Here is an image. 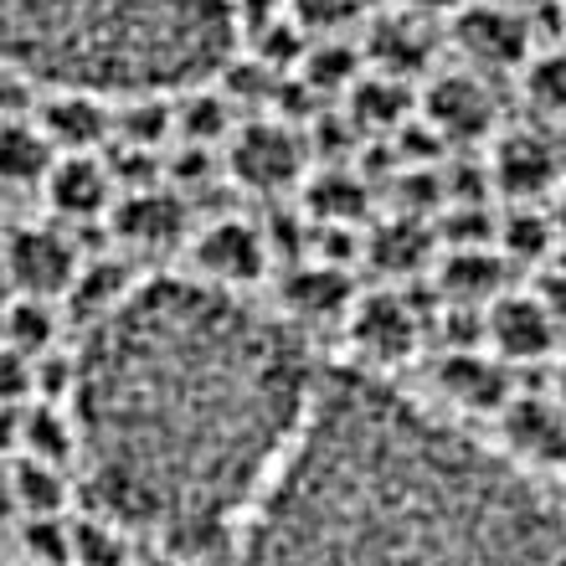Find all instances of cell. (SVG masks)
I'll return each mask as SVG.
<instances>
[{
	"instance_id": "cell-2",
	"label": "cell",
	"mask_w": 566,
	"mask_h": 566,
	"mask_svg": "<svg viewBox=\"0 0 566 566\" xmlns=\"http://www.w3.org/2000/svg\"><path fill=\"white\" fill-rule=\"evenodd\" d=\"M222 566H566V494L360 366H325Z\"/></svg>"
},
{
	"instance_id": "cell-4",
	"label": "cell",
	"mask_w": 566,
	"mask_h": 566,
	"mask_svg": "<svg viewBox=\"0 0 566 566\" xmlns=\"http://www.w3.org/2000/svg\"><path fill=\"white\" fill-rule=\"evenodd\" d=\"M418 119L438 145H484L500 129V98H494L490 77L474 67H453V73H428L418 93Z\"/></svg>"
},
{
	"instance_id": "cell-13",
	"label": "cell",
	"mask_w": 566,
	"mask_h": 566,
	"mask_svg": "<svg viewBox=\"0 0 566 566\" xmlns=\"http://www.w3.org/2000/svg\"><path fill=\"white\" fill-rule=\"evenodd\" d=\"M432 387L443 397L438 412H459V418H500L505 402L515 397L510 387V366L494 360L490 350H443L438 371H432Z\"/></svg>"
},
{
	"instance_id": "cell-23",
	"label": "cell",
	"mask_w": 566,
	"mask_h": 566,
	"mask_svg": "<svg viewBox=\"0 0 566 566\" xmlns=\"http://www.w3.org/2000/svg\"><path fill=\"white\" fill-rule=\"evenodd\" d=\"M304 211H310V227H340V232H350L366 217V180H356L350 170H325V176L310 180Z\"/></svg>"
},
{
	"instance_id": "cell-24",
	"label": "cell",
	"mask_w": 566,
	"mask_h": 566,
	"mask_svg": "<svg viewBox=\"0 0 566 566\" xmlns=\"http://www.w3.org/2000/svg\"><path fill=\"white\" fill-rule=\"evenodd\" d=\"M371 263L387 279H407V273H418L432 263V238L428 227L418 217H397V222L376 227L371 232Z\"/></svg>"
},
{
	"instance_id": "cell-1",
	"label": "cell",
	"mask_w": 566,
	"mask_h": 566,
	"mask_svg": "<svg viewBox=\"0 0 566 566\" xmlns=\"http://www.w3.org/2000/svg\"><path fill=\"white\" fill-rule=\"evenodd\" d=\"M319 376L283 314L201 279H139L73 360L77 463L114 521L222 546L298 438Z\"/></svg>"
},
{
	"instance_id": "cell-30",
	"label": "cell",
	"mask_w": 566,
	"mask_h": 566,
	"mask_svg": "<svg viewBox=\"0 0 566 566\" xmlns=\"http://www.w3.org/2000/svg\"><path fill=\"white\" fill-rule=\"evenodd\" d=\"M366 0H289V15H294L304 31H325V36H340L350 21H360Z\"/></svg>"
},
{
	"instance_id": "cell-27",
	"label": "cell",
	"mask_w": 566,
	"mask_h": 566,
	"mask_svg": "<svg viewBox=\"0 0 566 566\" xmlns=\"http://www.w3.org/2000/svg\"><path fill=\"white\" fill-rule=\"evenodd\" d=\"M525 98L536 114L546 119H566V42L556 46H536V57L521 67Z\"/></svg>"
},
{
	"instance_id": "cell-34",
	"label": "cell",
	"mask_w": 566,
	"mask_h": 566,
	"mask_svg": "<svg viewBox=\"0 0 566 566\" xmlns=\"http://www.w3.org/2000/svg\"><path fill=\"white\" fill-rule=\"evenodd\" d=\"M552 397H556V402H562V412H566V360H562V366H556V387H552Z\"/></svg>"
},
{
	"instance_id": "cell-7",
	"label": "cell",
	"mask_w": 566,
	"mask_h": 566,
	"mask_svg": "<svg viewBox=\"0 0 566 566\" xmlns=\"http://www.w3.org/2000/svg\"><path fill=\"white\" fill-rule=\"evenodd\" d=\"M227 176L248 186L253 196H283L289 186L304 180L310 170V155H304V139L298 129H289L283 119H253L238 124V135L227 139Z\"/></svg>"
},
{
	"instance_id": "cell-32",
	"label": "cell",
	"mask_w": 566,
	"mask_h": 566,
	"mask_svg": "<svg viewBox=\"0 0 566 566\" xmlns=\"http://www.w3.org/2000/svg\"><path fill=\"white\" fill-rule=\"evenodd\" d=\"M469 0H402V11H412V15H428V21H453V15L463 11Z\"/></svg>"
},
{
	"instance_id": "cell-35",
	"label": "cell",
	"mask_w": 566,
	"mask_h": 566,
	"mask_svg": "<svg viewBox=\"0 0 566 566\" xmlns=\"http://www.w3.org/2000/svg\"><path fill=\"white\" fill-rule=\"evenodd\" d=\"M562 15H566V0H562Z\"/></svg>"
},
{
	"instance_id": "cell-29",
	"label": "cell",
	"mask_w": 566,
	"mask_h": 566,
	"mask_svg": "<svg viewBox=\"0 0 566 566\" xmlns=\"http://www.w3.org/2000/svg\"><path fill=\"white\" fill-rule=\"evenodd\" d=\"M73 562L77 566H124V531L104 521H77Z\"/></svg>"
},
{
	"instance_id": "cell-17",
	"label": "cell",
	"mask_w": 566,
	"mask_h": 566,
	"mask_svg": "<svg viewBox=\"0 0 566 566\" xmlns=\"http://www.w3.org/2000/svg\"><path fill=\"white\" fill-rule=\"evenodd\" d=\"M42 196L62 227H77V222H93V217L114 211L119 176L108 170L104 155H57V165L42 180Z\"/></svg>"
},
{
	"instance_id": "cell-14",
	"label": "cell",
	"mask_w": 566,
	"mask_h": 566,
	"mask_svg": "<svg viewBox=\"0 0 566 566\" xmlns=\"http://www.w3.org/2000/svg\"><path fill=\"white\" fill-rule=\"evenodd\" d=\"M31 119L57 155H98L114 139V98L83 88H46Z\"/></svg>"
},
{
	"instance_id": "cell-25",
	"label": "cell",
	"mask_w": 566,
	"mask_h": 566,
	"mask_svg": "<svg viewBox=\"0 0 566 566\" xmlns=\"http://www.w3.org/2000/svg\"><path fill=\"white\" fill-rule=\"evenodd\" d=\"M52 340H57L52 304H46V298L15 294L11 304H6V319H0V345H6V350H21V356H31V360H42V356H52Z\"/></svg>"
},
{
	"instance_id": "cell-9",
	"label": "cell",
	"mask_w": 566,
	"mask_h": 566,
	"mask_svg": "<svg viewBox=\"0 0 566 566\" xmlns=\"http://www.w3.org/2000/svg\"><path fill=\"white\" fill-rule=\"evenodd\" d=\"M562 345V310L546 294H525V289H505L484 310V350L505 366H531L546 360Z\"/></svg>"
},
{
	"instance_id": "cell-18",
	"label": "cell",
	"mask_w": 566,
	"mask_h": 566,
	"mask_svg": "<svg viewBox=\"0 0 566 566\" xmlns=\"http://www.w3.org/2000/svg\"><path fill=\"white\" fill-rule=\"evenodd\" d=\"M356 283L340 263H329V258H304L294 269H283L279 279V310L289 325H319V319H345L350 304H356Z\"/></svg>"
},
{
	"instance_id": "cell-8",
	"label": "cell",
	"mask_w": 566,
	"mask_h": 566,
	"mask_svg": "<svg viewBox=\"0 0 566 566\" xmlns=\"http://www.w3.org/2000/svg\"><path fill=\"white\" fill-rule=\"evenodd\" d=\"M0 269L15 283V294L27 298H67V289L77 283L83 253L77 238L62 222H42V227H15V238L0 253Z\"/></svg>"
},
{
	"instance_id": "cell-11",
	"label": "cell",
	"mask_w": 566,
	"mask_h": 566,
	"mask_svg": "<svg viewBox=\"0 0 566 566\" xmlns=\"http://www.w3.org/2000/svg\"><path fill=\"white\" fill-rule=\"evenodd\" d=\"M500 453L531 469V474H556L566 469V412L552 391H515L500 412Z\"/></svg>"
},
{
	"instance_id": "cell-19",
	"label": "cell",
	"mask_w": 566,
	"mask_h": 566,
	"mask_svg": "<svg viewBox=\"0 0 566 566\" xmlns=\"http://www.w3.org/2000/svg\"><path fill=\"white\" fill-rule=\"evenodd\" d=\"M505 258L490 253V248H453V253L438 263V289L453 310H469V314H484L494 298L510 289L505 279Z\"/></svg>"
},
{
	"instance_id": "cell-20",
	"label": "cell",
	"mask_w": 566,
	"mask_h": 566,
	"mask_svg": "<svg viewBox=\"0 0 566 566\" xmlns=\"http://www.w3.org/2000/svg\"><path fill=\"white\" fill-rule=\"evenodd\" d=\"M170 114H176V139L186 149H217L238 135V108L217 83H196V88L176 93Z\"/></svg>"
},
{
	"instance_id": "cell-16",
	"label": "cell",
	"mask_w": 566,
	"mask_h": 566,
	"mask_svg": "<svg viewBox=\"0 0 566 566\" xmlns=\"http://www.w3.org/2000/svg\"><path fill=\"white\" fill-rule=\"evenodd\" d=\"M438 21H428V15H412V11H387L376 15L371 27H366V42H360V57H366V67L371 73H387V77H402V83H412V77H428L432 62H438Z\"/></svg>"
},
{
	"instance_id": "cell-10",
	"label": "cell",
	"mask_w": 566,
	"mask_h": 566,
	"mask_svg": "<svg viewBox=\"0 0 566 566\" xmlns=\"http://www.w3.org/2000/svg\"><path fill=\"white\" fill-rule=\"evenodd\" d=\"M345 335L350 345L360 350V371H391V366H402L422 340V325H418V310L407 304V294L397 289H376V294H360L345 314Z\"/></svg>"
},
{
	"instance_id": "cell-22",
	"label": "cell",
	"mask_w": 566,
	"mask_h": 566,
	"mask_svg": "<svg viewBox=\"0 0 566 566\" xmlns=\"http://www.w3.org/2000/svg\"><path fill=\"white\" fill-rule=\"evenodd\" d=\"M345 104H350V124L356 129H381V135H391V129H402L407 119H412V108H418V93H412V83H402V77H387V73H366L356 77V88L345 93Z\"/></svg>"
},
{
	"instance_id": "cell-5",
	"label": "cell",
	"mask_w": 566,
	"mask_h": 566,
	"mask_svg": "<svg viewBox=\"0 0 566 566\" xmlns=\"http://www.w3.org/2000/svg\"><path fill=\"white\" fill-rule=\"evenodd\" d=\"M453 46L474 73H521L536 57V27L515 0H469L453 15Z\"/></svg>"
},
{
	"instance_id": "cell-21",
	"label": "cell",
	"mask_w": 566,
	"mask_h": 566,
	"mask_svg": "<svg viewBox=\"0 0 566 566\" xmlns=\"http://www.w3.org/2000/svg\"><path fill=\"white\" fill-rule=\"evenodd\" d=\"M57 149L42 139L36 119H0V191H42Z\"/></svg>"
},
{
	"instance_id": "cell-26",
	"label": "cell",
	"mask_w": 566,
	"mask_h": 566,
	"mask_svg": "<svg viewBox=\"0 0 566 566\" xmlns=\"http://www.w3.org/2000/svg\"><path fill=\"white\" fill-rule=\"evenodd\" d=\"M494 242H500V258L505 263H515V258H531V263H541V258L556 253V222L552 211L541 207H510L505 222L494 227Z\"/></svg>"
},
{
	"instance_id": "cell-3",
	"label": "cell",
	"mask_w": 566,
	"mask_h": 566,
	"mask_svg": "<svg viewBox=\"0 0 566 566\" xmlns=\"http://www.w3.org/2000/svg\"><path fill=\"white\" fill-rule=\"evenodd\" d=\"M232 0H0V62L42 88L186 93L232 57Z\"/></svg>"
},
{
	"instance_id": "cell-15",
	"label": "cell",
	"mask_w": 566,
	"mask_h": 566,
	"mask_svg": "<svg viewBox=\"0 0 566 566\" xmlns=\"http://www.w3.org/2000/svg\"><path fill=\"white\" fill-rule=\"evenodd\" d=\"M108 222H114V238L129 253H165V248L191 238V207H186V196L160 191V186H129L114 201Z\"/></svg>"
},
{
	"instance_id": "cell-28",
	"label": "cell",
	"mask_w": 566,
	"mask_h": 566,
	"mask_svg": "<svg viewBox=\"0 0 566 566\" xmlns=\"http://www.w3.org/2000/svg\"><path fill=\"white\" fill-rule=\"evenodd\" d=\"M67 469H52V463H36V459H21L11 463V500L15 510H31V521H46L52 510L67 500Z\"/></svg>"
},
{
	"instance_id": "cell-12",
	"label": "cell",
	"mask_w": 566,
	"mask_h": 566,
	"mask_svg": "<svg viewBox=\"0 0 566 566\" xmlns=\"http://www.w3.org/2000/svg\"><path fill=\"white\" fill-rule=\"evenodd\" d=\"M490 180L510 207L552 201L566 180L562 149L541 129H505V135H494V149H490Z\"/></svg>"
},
{
	"instance_id": "cell-33",
	"label": "cell",
	"mask_w": 566,
	"mask_h": 566,
	"mask_svg": "<svg viewBox=\"0 0 566 566\" xmlns=\"http://www.w3.org/2000/svg\"><path fill=\"white\" fill-rule=\"evenodd\" d=\"M552 222H556V232L566 238V180H562V191L552 196Z\"/></svg>"
},
{
	"instance_id": "cell-6",
	"label": "cell",
	"mask_w": 566,
	"mask_h": 566,
	"mask_svg": "<svg viewBox=\"0 0 566 566\" xmlns=\"http://www.w3.org/2000/svg\"><path fill=\"white\" fill-rule=\"evenodd\" d=\"M273 263V242L269 232L238 211H227V217H211L191 232V269L201 283L211 289H227V294H242V289H253Z\"/></svg>"
},
{
	"instance_id": "cell-31",
	"label": "cell",
	"mask_w": 566,
	"mask_h": 566,
	"mask_svg": "<svg viewBox=\"0 0 566 566\" xmlns=\"http://www.w3.org/2000/svg\"><path fill=\"white\" fill-rule=\"evenodd\" d=\"M27 391H36V360L0 345V407L21 402Z\"/></svg>"
}]
</instances>
